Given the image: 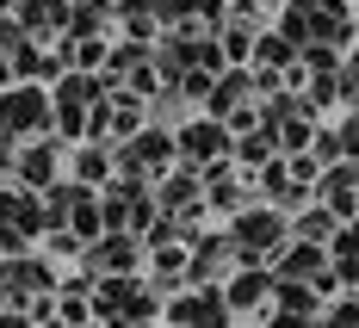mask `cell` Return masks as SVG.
Listing matches in <instances>:
<instances>
[{
    "instance_id": "obj_1",
    "label": "cell",
    "mask_w": 359,
    "mask_h": 328,
    "mask_svg": "<svg viewBox=\"0 0 359 328\" xmlns=\"http://www.w3.org/2000/svg\"><path fill=\"white\" fill-rule=\"evenodd\" d=\"M106 297H111V303H106L111 316H155V303H149L137 285H106Z\"/></svg>"
},
{
    "instance_id": "obj_2",
    "label": "cell",
    "mask_w": 359,
    "mask_h": 328,
    "mask_svg": "<svg viewBox=\"0 0 359 328\" xmlns=\"http://www.w3.org/2000/svg\"><path fill=\"white\" fill-rule=\"evenodd\" d=\"M323 192H334L328 205H334L341 217H353V205H359V174H353V168H341L334 180H323Z\"/></svg>"
},
{
    "instance_id": "obj_3",
    "label": "cell",
    "mask_w": 359,
    "mask_h": 328,
    "mask_svg": "<svg viewBox=\"0 0 359 328\" xmlns=\"http://www.w3.org/2000/svg\"><path fill=\"white\" fill-rule=\"evenodd\" d=\"M334 279H353L359 285V229H341L334 235Z\"/></svg>"
},
{
    "instance_id": "obj_4",
    "label": "cell",
    "mask_w": 359,
    "mask_h": 328,
    "mask_svg": "<svg viewBox=\"0 0 359 328\" xmlns=\"http://www.w3.org/2000/svg\"><path fill=\"white\" fill-rule=\"evenodd\" d=\"M223 310H229V303H223V297H192V303H174V322H211V316H223Z\"/></svg>"
},
{
    "instance_id": "obj_5",
    "label": "cell",
    "mask_w": 359,
    "mask_h": 328,
    "mask_svg": "<svg viewBox=\"0 0 359 328\" xmlns=\"http://www.w3.org/2000/svg\"><path fill=\"white\" fill-rule=\"evenodd\" d=\"M37 118H43V100H37V93H13L6 124H13V130H25V124H37Z\"/></svg>"
},
{
    "instance_id": "obj_6",
    "label": "cell",
    "mask_w": 359,
    "mask_h": 328,
    "mask_svg": "<svg viewBox=\"0 0 359 328\" xmlns=\"http://www.w3.org/2000/svg\"><path fill=\"white\" fill-rule=\"evenodd\" d=\"M279 297H285L291 316H316V292H304V285H291V279H285V285H279Z\"/></svg>"
},
{
    "instance_id": "obj_7",
    "label": "cell",
    "mask_w": 359,
    "mask_h": 328,
    "mask_svg": "<svg viewBox=\"0 0 359 328\" xmlns=\"http://www.w3.org/2000/svg\"><path fill=\"white\" fill-rule=\"evenodd\" d=\"M223 303H229V310H254V303H260V279H242V285L223 297Z\"/></svg>"
},
{
    "instance_id": "obj_8",
    "label": "cell",
    "mask_w": 359,
    "mask_h": 328,
    "mask_svg": "<svg viewBox=\"0 0 359 328\" xmlns=\"http://www.w3.org/2000/svg\"><path fill=\"white\" fill-rule=\"evenodd\" d=\"M273 229H279L273 217H248L242 229H236V235H242V242H273Z\"/></svg>"
},
{
    "instance_id": "obj_9",
    "label": "cell",
    "mask_w": 359,
    "mask_h": 328,
    "mask_svg": "<svg viewBox=\"0 0 359 328\" xmlns=\"http://www.w3.org/2000/svg\"><path fill=\"white\" fill-rule=\"evenodd\" d=\"M217 143H223L217 130H192V155H198V161H205V155H217Z\"/></svg>"
},
{
    "instance_id": "obj_10",
    "label": "cell",
    "mask_w": 359,
    "mask_h": 328,
    "mask_svg": "<svg viewBox=\"0 0 359 328\" xmlns=\"http://www.w3.org/2000/svg\"><path fill=\"white\" fill-rule=\"evenodd\" d=\"M347 155H359V124H353V130H347Z\"/></svg>"
},
{
    "instance_id": "obj_11",
    "label": "cell",
    "mask_w": 359,
    "mask_h": 328,
    "mask_svg": "<svg viewBox=\"0 0 359 328\" xmlns=\"http://www.w3.org/2000/svg\"><path fill=\"white\" fill-rule=\"evenodd\" d=\"M353 100H359V62H353Z\"/></svg>"
}]
</instances>
